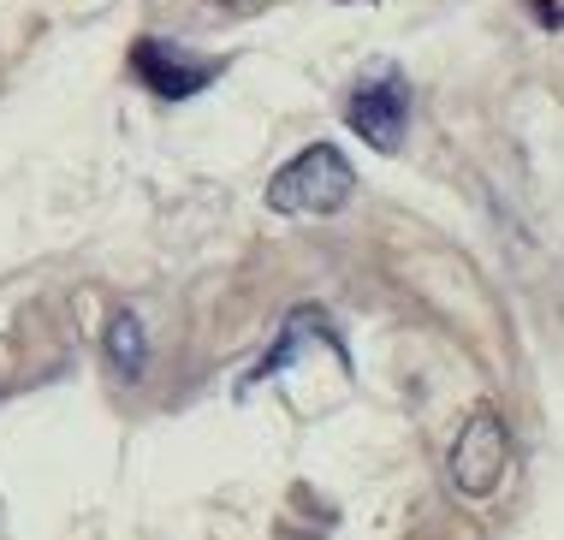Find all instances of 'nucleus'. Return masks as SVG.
Here are the masks:
<instances>
[{"mask_svg":"<svg viewBox=\"0 0 564 540\" xmlns=\"http://www.w3.org/2000/svg\"><path fill=\"white\" fill-rule=\"evenodd\" d=\"M108 363L119 368L126 380L143 375V363H149V338H143V321L131 315V309H119V315L108 321Z\"/></svg>","mask_w":564,"mask_h":540,"instance_id":"39448f33","label":"nucleus"},{"mask_svg":"<svg viewBox=\"0 0 564 540\" xmlns=\"http://www.w3.org/2000/svg\"><path fill=\"white\" fill-rule=\"evenodd\" d=\"M345 119H350V131H357L369 149L399 154L404 131H410V84H404V72L399 66H375L369 77H357L350 96H345Z\"/></svg>","mask_w":564,"mask_h":540,"instance_id":"f03ea898","label":"nucleus"},{"mask_svg":"<svg viewBox=\"0 0 564 540\" xmlns=\"http://www.w3.org/2000/svg\"><path fill=\"white\" fill-rule=\"evenodd\" d=\"M350 196H357V173H350V161L333 143H310L303 154H292L268 184L273 214H310V220L339 214Z\"/></svg>","mask_w":564,"mask_h":540,"instance_id":"f257e3e1","label":"nucleus"},{"mask_svg":"<svg viewBox=\"0 0 564 540\" xmlns=\"http://www.w3.org/2000/svg\"><path fill=\"white\" fill-rule=\"evenodd\" d=\"M506 469H511V434L506 422H499L494 410H476L464 422V434L452 445V487L464 493V499H494L499 487H506Z\"/></svg>","mask_w":564,"mask_h":540,"instance_id":"7ed1b4c3","label":"nucleus"},{"mask_svg":"<svg viewBox=\"0 0 564 540\" xmlns=\"http://www.w3.org/2000/svg\"><path fill=\"white\" fill-rule=\"evenodd\" d=\"M131 72L155 89L161 101H185L196 89H208L220 77V60H191L178 42H161V36H143L131 48Z\"/></svg>","mask_w":564,"mask_h":540,"instance_id":"20e7f679","label":"nucleus"}]
</instances>
